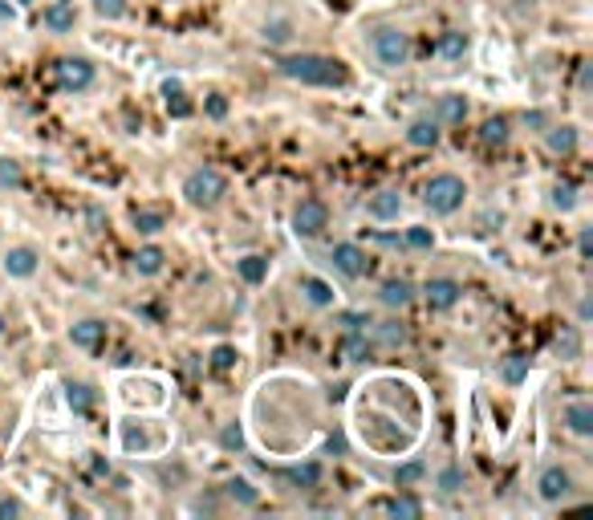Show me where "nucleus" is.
Wrapping results in <instances>:
<instances>
[{
    "label": "nucleus",
    "mask_w": 593,
    "mask_h": 520,
    "mask_svg": "<svg viewBox=\"0 0 593 520\" xmlns=\"http://www.w3.org/2000/svg\"><path fill=\"white\" fill-rule=\"evenodd\" d=\"M69 341L78 349H97L106 341V321L102 317H81V321L69 325Z\"/></svg>",
    "instance_id": "14"
},
{
    "label": "nucleus",
    "mask_w": 593,
    "mask_h": 520,
    "mask_svg": "<svg viewBox=\"0 0 593 520\" xmlns=\"http://www.w3.org/2000/svg\"><path fill=\"white\" fill-rule=\"evenodd\" d=\"M378 297H382V305L386 309H406L414 301V284L406 281V276H390V281H382Z\"/></svg>",
    "instance_id": "16"
},
{
    "label": "nucleus",
    "mask_w": 593,
    "mask_h": 520,
    "mask_svg": "<svg viewBox=\"0 0 593 520\" xmlns=\"http://www.w3.org/2000/svg\"><path fill=\"white\" fill-rule=\"evenodd\" d=\"M573 471L565 468V463H544L541 476H536V496H541L544 504H565L569 496H573Z\"/></svg>",
    "instance_id": "6"
},
{
    "label": "nucleus",
    "mask_w": 593,
    "mask_h": 520,
    "mask_svg": "<svg viewBox=\"0 0 593 520\" xmlns=\"http://www.w3.org/2000/svg\"><path fill=\"white\" fill-rule=\"evenodd\" d=\"M0 183H5V187H21L24 183L21 167H16L13 159H0Z\"/></svg>",
    "instance_id": "41"
},
{
    "label": "nucleus",
    "mask_w": 593,
    "mask_h": 520,
    "mask_svg": "<svg viewBox=\"0 0 593 520\" xmlns=\"http://www.w3.org/2000/svg\"><path fill=\"white\" fill-rule=\"evenodd\" d=\"M236 358H240V354H236L232 346H216V349H211V366H216V370H232Z\"/></svg>",
    "instance_id": "40"
},
{
    "label": "nucleus",
    "mask_w": 593,
    "mask_h": 520,
    "mask_svg": "<svg viewBox=\"0 0 593 520\" xmlns=\"http://www.w3.org/2000/svg\"><path fill=\"white\" fill-rule=\"evenodd\" d=\"M321 476H325V468L317 460H305V463H292L289 471H284V479H289L297 492H309V488H317L321 484Z\"/></svg>",
    "instance_id": "18"
},
{
    "label": "nucleus",
    "mask_w": 593,
    "mask_h": 520,
    "mask_svg": "<svg viewBox=\"0 0 593 520\" xmlns=\"http://www.w3.org/2000/svg\"><path fill=\"white\" fill-rule=\"evenodd\" d=\"M500 378L508 382V386H520V382L528 378V358L524 354H508L500 366Z\"/></svg>",
    "instance_id": "31"
},
{
    "label": "nucleus",
    "mask_w": 593,
    "mask_h": 520,
    "mask_svg": "<svg viewBox=\"0 0 593 520\" xmlns=\"http://www.w3.org/2000/svg\"><path fill=\"white\" fill-rule=\"evenodd\" d=\"M589 81H593V65L581 61V73H577V89H581V94H589Z\"/></svg>",
    "instance_id": "48"
},
{
    "label": "nucleus",
    "mask_w": 593,
    "mask_h": 520,
    "mask_svg": "<svg viewBox=\"0 0 593 520\" xmlns=\"http://www.w3.org/2000/svg\"><path fill=\"white\" fill-rule=\"evenodd\" d=\"M463 200H468V183L459 175H451V171L431 175V183L422 187V203H427L431 216H455L463 208Z\"/></svg>",
    "instance_id": "3"
},
{
    "label": "nucleus",
    "mask_w": 593,
    "mask_h": 520,
    "mask_svg": "<svg viewBox=\"0 0 593 520\" xmlns=\"http://www.w3.org/2000/svg\"><path fill=\"white\" fill-rule=\"evenodd\" d=\"M544 146H549L552 154H561V159H569V154H577V143H581V135H577V126H569V122H561V126H544Z\"/></svg>",
    "instance_id": "13"
},
{
    "label": "nucleus",
    "mask_w": 593,
    "mask_h": 520,
    "mask_svg": "<svg viewBox=\"0 0 593 520\" xmlns=\"http://www.w3.org/2000/svg\"><path fill=\"white\" fill-rule=\"evenodd\" d=\"M406 244H411L414 252H431V248H435V232L422 228V224H411V228H406Z\"/></svg>",
    "instance_id": "35"
},
{
    "label": "nucleus",
    "mask_w": 593,
    "mask_h": 520,
    "mask_svg": "<svg viewBox=\"0 0 593 520\" xmlns=\"http://www.w3.org/2000/svg\"><path fill=\"white\" fill-rule=\"evenodd\" d=\"M422 471H427V468H422V463H406V468H398V471H394V479L406 488V484H414V479H419Z\"/></svg>",
    "instance_id": "44"
},
{
    "label": "nucleus",
    "mask_w": 593,
    "mask_h": 520,
    "mask_svg": "<svg viewBox=\"0 0 593 520\" xmlns=\"http://www.w3.org/2000/svg\"><path fill=\"white\" fill-rule=\"evenodd\" d=\"M549 203L557 211H573L577 208V187L573 183H552L549 187Z\"/></svg>",
    "instance_id": "33"
},
{
    "label": "nucleus",
    "mask_w": 593,
    "mask_h": 520,
    "mask_svg": "<svg viewBox=\"0 0 593 520\" xmlns=\"http://www.w3.org/2000/svg\"><path fill=\"white\" fill-rule=\"evenodd\" d=\"M329 260H333V268H338L341 276H349V281H357V276H366V273L374 268V256L362 248V244H354V240L333 244V248H329Z\"/></svg>",
    "instance_id": "7"
},
{
    "label": "nucleus",
    "mask_w": 593,
    "mask_h": 520,
    "mask_svg": "<svg viewBox=\"0 0 593 520\" xmlns=\"http://www.w3.org/2000/svg\"><path fill=\"white\" fill-rule=\"evenodd\" d=\"M224 492H227V500H236L240 508H256V504H260V492H256V488H252L244 476H232V479H227Z\"/></svg>",
    "instance_id": "26"
},
{
    "label": "nucleus",
    "mask_w": 593,
    "mask_h": 520,
    "mask_svg": "<svg viewBox=\"0 0 593 520\" xmlns=\"http://www.w3.org/2000/svg\"><path fill=\"white\" fill-rule=\"evenodd\" d=\"M398 211H403V195H398L394 187H382V191H374L370 200H366V216H370V219H382V224L398 219Z\"/></svg>",
    "instance_id": "12"
},
{
    "label": "nucleus",
    "mask_w": 593,
    "mask_h": 520,
    "mask_svg": "<svg viewBox=\"0 0 593 520\" xmlns=\"http://www.w3.org/2000/svg\"><path fill=\"white\" fill-rule=\"evenodd\" d=\"M468 118V98L463 94H443L435 102V122H447V126H459Z\"/></svg>",
    "instance_id": "19"
},
{
    "label": "nucleus",
    "mask_w": 593,
    "mask_h": 520,
    "mask_svg": "<svg viewBox=\"0 0 593 520\" xmlns=\"http://www.w3.org/2000/svg\"><path fill=\"white\" fill-rule=\"evenodd\" d=\"M0 333H5V317H0Z\"/></svg>",
    "instance_id": "50"
},
{
    "label": "nucleus",
    "mask_w": 593,
    "mask_h": 520,
    "mask_svg": "<svg viewBox=\"0 0 593 520\" xmlns=\"http://www.w3.org/2000/svg\"><path fill=\"white\" fill-rule=\"evenodd\" d=\"M94 13L106 21H118V16H126V0H94Z\"/></svg>",
    "instance_id": "38"
},
{
    "label": "nucleus",
    "mask_w": 593,
    "mask_h": 520,
    "mask_svg": "<svg viewBox=\"0 0 593 520\" xmlns=\"http://www.w3.org/2000/svg\"><path fill=\"white\" fill-rule=\"evenodd\" d=\"M435 484H439V492H459V488H463V471L459 468H443Z\"/></svg>",
    "instance_id": "39"
},
{
    "label": "nucleus",
    "mask_w": 593,
    "mask_h": 520,
    "mask_svg": "<svg viewBox=\"0 0 593 520\" xmlns=\"http://www.w3.org/2000/svg\"><path fill=\"white\" fill-rule=\"evenodd\" d=\"M524 126L544 130V126H549V114H544V110H528V114H524Z\"/></svg>",
    "instance_id": "47"
},
{
    "label": "nucleus",
    "mask_w": 593,
    "mask_h": 520,
    "mask_svg": "<svg viewBox=\"0 0 593 520\" xmlns=\"http://www.w3.org/2000/svg\"><path fill=\"white\" fill-rule=\"evenodd\" d=\"M422 297H427V305L435 309V313H447V309L459 305L463 284L451 281V276H431V281L422 284Z\"/></svg>",
    "instance_id": "10"
},
{
    "label": "nucleus",
    "mask_w": 593,
    "mask_h": 520,
    "mask_svg": "<svg viewBox=\"0 0 593 520\" xmlns=\"http://www.w3.org/2000/svg\"><path fill=\"white\" fill-rule=\"evenodd\" d=\"M236 273H240V281L260 284L268 276V260L264 256H240V260H236Z\"/></svg>",
    "instance_id": "30"
},
{
    "label": "nucleus",
    "mask_w": 593,
    "mask_h": 520,
    "mask_svg": "<svg viewBox=\"0 0 593 520\" xmlns=\"http://www.w3.org/2000/svg\"><path fill=\"white\" fill-rule=\"evenodd\" d=\"M276 70L289 81H301V86H321V89L349 86L346 61H338V57H329V53H289V57H281Z\"/></svg>",
    "instance_id": "1"
},
{
    "label": "nucleus",
    "mask_w": 593,
    "mask_h": 520,
    "mask_svg": "<svg viewBox=\"0 0 593 520\" xmlns=\"http://www.w3.org/2000/svg\"><path fill=\"white\" fill-rule=\"evenodd\" d=\"M435 53L443 57V61H459V57L468 53V32H463V29H447L443 37L435 41Z\"/></svg>",
    "instance_id": "22"
},
{
    "label": "nucleus",
    "mask_w": 593,
    "mask_h": 520,
    "mask_svg": "<svg viewBox=\"0 0 593 520\" xmlns=\"http://www.w3.org/2000/svg\"><path fill=\"white\" fill-rule=\"evenodd\" d=\"M219 443H224L227 451H240V447H244V435H240V427H236V422H227V427L219 431Z\"/></svg>",
    "instance_id": "42"
},
{
    "label": "nucleus",
    "mask_w": 593,
    "mask_h": 520,
    "mask_svg": "<svg viewBox=\"0 0 593 520\" xmlns=\"http://www.w3.org/2000/svg\"><path fill=\"white\" fill-rule=\"evenodd\" d=\"M561 422H565L569 435L589 439V435H593V403H585V398H573V403H565V411H561Z\"/></svg>",
    "instance_id": "11"
},
{
    "label": "nucleus",
    "mask_w": 593,
    "mask_h": 520,
    "mask_svg": "<svg viewBox=\"0 0 593 520\" xmlns=\"http://www.w3.org/2000/svg\"><path fill=\"white\" fill-rule=\"evenodd\" d=\"M370 49H374V57H378L382 70H403V65L411 61V37H406L398 24H382V29H374Z\"/></svg>",
    "instance_id": "4"
},
{
    "label": "nucleus",
    "mask_w": 593,
    "mask_h": 520,
    "mask_svg": "<svg viewBox=\"0 0 593 520\" xmlns=\"http://www.w3.org/2000/svg\"><path fill=\"white\" fill-rule=\"evenodd\" d=\"M53 73H57V86L69 89V94H81V89L94 86V61H86V57H61L53 65Z\"/></svg>",
    "instance_id": "8"
},
{
    "label": "nucleus",
    "mask_w": 593,
    "mask_h": 520,
    "mask_svg": "<svg viewBox=\"0 0 593 520\" xmlns=\"http://www.w3.org/2000/svg\"><path fill=\"white\" fill-rule=\"evenodd\" d=\"M382 512H390V516H398V520H419V516H422V500H419V496L398 492L394 500L382 504Z\"/></svg>",
    "instance_id": "24"
},
{
    "label": "nucleus",
    "mask_w": 593,
    "mask_h": 520,
    "mask_svg": "<svg viewBox=\"0 0 593 520\" xmlns=\"http://www.w3.org/2000/svg\"><path fill=\"white\" fill-rule=\"evenodd\" d=\"M552 349H557L561 362H573V358H581V333L569 330V325H565V330H561L557 338H552Z\"/></svg>",
    "instance_id": "29"
},
{
    "label": "nucleus",
    "mask_w": 593,
    "mask_h": 520,
    "mask_svg": "<svg viewBox=\"0 0 593 520\" xmlns=\"http://www.w3.org/2000/svg\"><path fill=\"white\" fill-rule=\"evenodd\" d=\"M260 37H264L268 45H289V41H292V21H284V16H276V21H264Z\"/></svg>",
    "instance_id": "32"
},
{
    "label": "nucleus",
    "mask_w": 593,
    "mask_h": 520,
    "mask_svg": "<svg viewBox=\"0 0 593 520\" xmlns=\"http://www.w3.org/2000/svg\"><path fill=\"white\" fill-rule=\"evenodd\" d=\"M21 512H24V504L16 500V496L0 492V520H13V516H21Z\"/></svg>",
    "instance_id": "43"
},
{
    "label": "nucleus",
    "mask_w": 593,
    "mask_h": 520,
    "mask_svg": "<svg viewBox=\"0 0 593 520\" xmlns=\"http://www.w3.org/2000/svg\"><path fill=\"white\" fill-rule=\"evenodd\" d=\"M16 5H32V0H16Z\"/></svg>",
    "instance_id": "49"
},
{
    "label": "nucleus",
    "mask_w": 593,
    "mask_h": 520,
    "mask_svg": "<svg viewBox=\"0 0 593 520\" xmlns=\"http://www.w3.org/2000/svg\"><path fill=\"white\" fill-rule=\"evenodd\" d=\"M162 228H167V216H162L159 208H138L134 211V232L138 236H159Z\"/></svg>",
    "instance_id": "28"
},
{
    "label": "nucleus",
    "mask_w": 593,
    "mask_h": 520,
    "mask_svg": "<svg viewBox=\"0 0 593 520\" xmlns=\"http://www.w3.org/2000/svg\"><path fill=\"white\" fill-rule=\"evenodd\" d=\"M167 110L175 114V118H187V114H191V102H187V94L179 89V81H167Z\"/></svg>",
    "instance_id": "36"
},
{
    "label": "nucleus",
    "mask_w": 593,
    "mask_h": 520,
    "mask_svg": "<svg viewBox=\"0 0 593 520\" xmlns=\"http://www.w3.org/2000/svg\"><path fill=\"white\" fill-rule=\"evenodd\" d=\"M289 228L297 240H317V236L329 228V208L321 200H301L289 216Z\"/></svg>",
    "instance_id": "5"
},
{
    "label": "nucleus",
    "mask_w": 593,
    "mask_h": 520,
    "mask_svg": "<svg viewBox=\"0 0 593 520\" xmlns=\"http://www.w3.org/2000/svg\"><path fill=\"white\" fill-rule=\"evenodd\" d=\"M338 325H341L346 333H362L366 325H370V313H362V309H349V313L338 317Z\"/></svg>",
    "instance_id": "37"
},
{
    "label": "nucleus",
    "mask_w": 593,
    "mask_h": 520,
    "mask_svg": "<svg viewBox=\"0 0 593 520\" xmlns=\"http://www.w3.org/2000/svg\"><path fill=\"white\" fill-rule=\"evenodd\" d=\"M41 21H45L49 32H73V24H78V8H73L69 0H53V5H45Z\"/></svg>",
    "instance_id": "15"
},
{
    "label": "nucleus",
    "mask_w": 593,
    "mask_h": 520,
    "mask_svg": "<svg viewBox=\"0 0 593 520\" xmlns=\"http://www.w3.org/2000/svg\"><path fill=\"white\" fill-rule=\"evenodd\" d=\"M346 354H349V362H370L374 341H366V330L362 333H349V338H346Z\"/></svg>",
    "instance_id": "34"
},
{
    "label": "nucleus",
    "mask_w": 593,
    "mask_h": 520,
    "mask_svg": "<svg viewBox=\"0 0 593 520\" xmlns=\"http://www.w3.org/2000/svg\"><path fill=\"white\" fill-rule=\"evenodd\" d=\"M162 265H167V252H162L159 244H146V248L134 252V273L138 276H159Z\"/></svg>",
    "instance_id": "20"
},
{
    "label": "nucleus",
    "mask_w": 593,
    "mask_h": 520,
    "mask_svg": "<svg viewBox=\"0 0 593 520\" xmlns=\"http://www.w3.org/2000/svg\"><path fill=\"white\" fill-rule=\"evenodd\" d=\"M577 252H581V260H589V252H593V228L589 224L577 232Z\"/></svg>",
    "instance_id": "45"
},
{
    "label": "nucleus",
    "mask_w": 593,
    "mask_h": 520,
    "mask_svg": "<svg viewBox=\"0 0 593 520\" xmlns=\"http://www.w3.org/2000/svg\"><path fill=\"white\" fill-rule=\"evenodd\" d=\"M301 292H305V301L313 309H333V301H338L333 284L321 281V276H301Z\"/></svg>",
    "instance_id": "17"
},
{
    "label": "nucleus",
    "mask_w": 593,
    "mask_h": 520,
    "mask_svg": "<svg viewBox=\"0 0 593 520\" xmlns=\"http://www.w3.org/2000/svg\"><path fill=\"white\" fill-rule=\"evenodd\" d=\"M370 333H374V346H382V349H398L406 341V325L403 321H378V325L370 321Z\"/></svg>",
    "instance_id": "21"
},
{
    "label": "nucleus",
    "mask_w": 593,
    "mask_h": 520,
    "mask_svg": "<svg viewBox=\"0 0 593 520\" xmlns=\"http://www.w3.org/2000/svg\"><path fill=\"white\" fill-rule=\"evenodd\" d=\"M94 386L89 382H65V403H69L73 414H89V406H94Z\"/></svg>",
    "instance_id": "23"
},
{
    "label": "nucleus",
    "mask_w": 593,
    "mask_h": 520,
    "mask_svg": "<svg viewBox=\"0 0 593 520\" xmlns=\"http://www.w3.org/2000/svg\"><path fill=\"white\" fill-rule=\"evenodd\" d=\"M512 135V122L504 118V114H496V118H487L484 126H479V143L484 146H504Z\"/></svg>",
    "instance_id": "27"
},
{
    "label": "nucleus",
    "mask_w": 593,
    "mask_h": 520,
    "mask_svg": "<svg viewBox=\"0 0 593 520\" xmlns=\"http://www.w3.org/2000/svg\"><path fill=\"white\" fill-rule=\"evenodd\" d=\"M0 265H5V273L13 276V281H29V276L41 273V252L32 248V244H13Z\"/></svg>",
    "instance_id": "9"
},
{
    "label": "nucleus",
    "mask_w": 593,
    "mask_h": 520,
    "mask_svg": "<svg viewBox=\"0 0 593 520\" xmlns=\"http://www.w3.org/2000/svg\"><path fill=\"white\" fill-rule=\"evenodd\" d=\"M406 143L411 146H435L439 143V122L435 118H414L406 126Z\"/></svg>",
    "instance_id": "25"
},
{
    "label": "nucleus",
    "mask_w": 593,
    "mask_h": 520,
    "mask_svg": "<svg viewBox=\"0 0 593 520\" xmlns=\"http://www.w3.org/2000/svg\"><path fill=\"white\" fill-rule=\"evenodd\" d=\"M208 114H211V118H224V114H227L224 94H208Z\"/></svg>",
    "instance_id": "46"
},
{
    "label": "nucleus",
    "mask_w": 593,
    "mask_h": 520,
    "mask_svg": "<svg viewBox=\"0 0 593 520\" xmlns=\"http://www.w3.org/2000/svg\"><path fill=\"white\" fill-rule=\"evenodd\" d=\"M224 195H227V179L219 167H195L183 175V200L191 203V208L211 211L224 203Z\"/></svg>",
    "instance_id": "2"
}]
</instances>
